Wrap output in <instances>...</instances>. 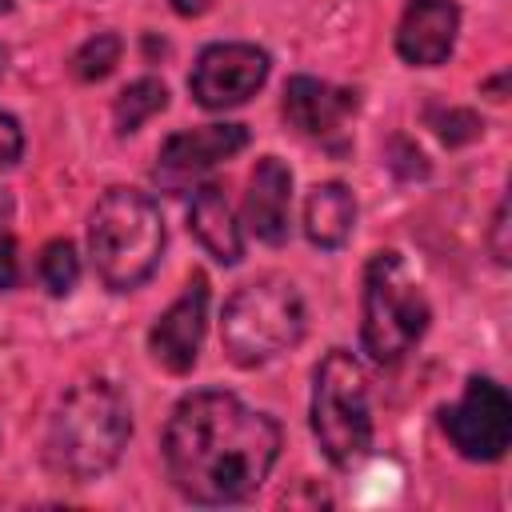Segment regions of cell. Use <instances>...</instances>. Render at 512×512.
Instances as JSON below:
<instances>
[{"label":"cell","instance_id":"1","mask_svg":"<svg viewBox=\"0 0 512 512\" xmlns=\"http://www.w3.org/2000/svg\"><path fill=\"white\" fill-rule=\"evenodd\" d=\"M276 456L280 424L220 388L184 396L164 428L168 480L196 504H236L252 496Z\"/></svg>","mask_w":512,"mask_h":512},{"label":"cell","instance_id":"2","mask_svg":"<svg viewBox=\"0 0 512 512\" xmlns=\"http://www.w3.org/2000/svg\"><path fill=\"white\" fill-rule=\"evenodd\" d=\"M132 436V412L116 384L108 380H80L64 392L60 408L48 420L44 436V464L52 476L72 484H88L104 476Z\"/></svg>","mask_w":512,"mask_h":512},{"label":"cell","instance_id":"3","mask_svg":"<svg viewBox=\"0 0 512 512\" xmlns=\"http://www.w3.org/2000/svg\"><path fill=\"white\" fill-rule=\"evenodd\" d=\"M164 252V220L152 196L136 188H108L88 220V256L112 292L140 288Z\"/></svg>","mask_w":512,"mask_h":512},{"label":"cell","instance_id":"4","mask_svg":"<svg viewBox=\"0 0 512 512\" xmlns=\"http://www.w3.org/2000/svg\"><path fill=\"white\" fill-rule=\"evenodd\" d=\"M304 336V300L292 280L284 276H260L244 288H236L220 316V340L232 364L260 368L288 348H296Z\"/></svg>","mask_w":512,"mask_h":512},{"label":"cell","instance_id":"5","mask_svg":"<svg viewBox=\"0 0 512 512\" xmlns=\"http://www.w3.org/2000/svg\"><path fill=\"white\" fill-rule=\"evenodd\" d=\"M428 300L412 280L400 252L384 248L364 264L360 300V344L376 364H396L412 352L428 328Z\"/></svg>","mask_w":512,"mask_h":512},{"label":"cell","instance_id":"6","mask_svg":"<svg viewBox=\"0 0 512 512\" xmlns=\"http://www.w3.org/2000/svg\"><path fill=\"white\" fill-rule=\"evenodd\" d=\"M312 432L336 468H356L372 452L368 384L352 352L332 348L312 384Z\"/></svg>","mask_w":512,"mask_h":512},{"label":"cell","instance_id":"7","mask_svg":"<svg viewBox=\"0 0 512 512\" xmlns=\"http://www.w3.org/2000/svg\"><path fill=\"white\" fill-rule=\"evenodd\" d=\"M440 424L464 460L488 464V460H500L512 444V400L496 380L472 376L464 396L452 408H444Z\"/></svg>","mask_w":512,"mask_h":512},{"label":"cell","instance_id":"8","mask_svg":"<svg viewBox=\"0 0 512 512\" xmlns=\"http://www.w3.org/2000/svg\"><path fill=\"white\" fill-rule=\"evenodd\" d=\"M264 80H268V52L244 40H224V44H208L196 56L188 88L204 108H236L248 96H256Z\"/></svg>","mask_w":512,"mask_h":512},{"label":"cell","instance_id":"9","mask_svg":"<svg viewBox=\"0 0 512 512\" xmlns=\"http://www.w3.org/2000/svg\"><path fill=\"white\" fill-rule=\"evenodd\" d=\"M244 144H248V128L244 124H204V128L176 132V136H168L160 144L152 176H156L160 188L180 192L184 184H192L196 176H204L220 160L236 156Z\"/></svg>","mask_w":512,"mask_h":512},{"label":"cell","instance_id":"10","mask_svg":"<svg viewBox=\"0 0 512 512\" xmlns=\"http://www.w3.org/2000/svg\"><path fill=\"white\" fill-rule=\"evenodd\" d=\"M204 324H208V280L196 272L184 284L180 300H172V308L148 332V348H152L156 364H164L172 376L192 372V364L200 356Z\"/></svg>","mask_w":512,"mask_h":512},{"label":"cell","instance_id":"11","mask_svg":"<svg viewBox=\"0 0 512 512\" xmlns=\"http://www.w3.org/2000/svg\"><path fill=\"white\" fill-rule=\"evenodd\" d=\"M460 28V8L452 0H408L400 28H396V52L416 68H436L448 60Z\"/></svg>","mask_w":512,"mask_h":512},{"label":"cell","instance_id":"12","mask_svg":"<svg viewBox=\"0 0 512 512\" xmlns=\"http://www.w3.org/2000/svg\"><path fill=\"white\" fill-rule=\"evenodd\" d=\"M288 204H292V172L276 156H260L248 192H244V224L264 244L288 240Z\"/></svg>","mask_w":512,"mask_h":512},{"label":"cell","instance_id":"13","mask_svg":"<svg viewBox=\"0 0 512 512\" xmlns=\"http://www.w3.org/2000/svg\"><path fill=\"white\" fill-rule=\"evenodd\" d=\"M356 92L324 84L316 76H292L284 84V116L304 136H328L356 112Z\"/></svg>","mask_w":512,"mask_h":512},{"label":"cell","instance_id":"14","mask_svg":"<svg viewBox=\"0 0 512 512\" xmlns=\"http://www.w3.org/2000/svg\"><path fill=\"white\" fill-rule=\"evenodd\" d=\"M188 228L192 236L200 240V248L220 260V264H240L244 256V236H240V224L228 208V196L216 188V184H204L196 188L192 196V208H188Z\"/></svg>","mask_w":512,"mask_h":512},{"label":"cell","instance_id":"15","mask_svg":"<svg viewBox=\"0 0 512 512\" xmlns=\"http://www.w3.org/2000/svg\"><path fill=\"white\" fill-rule=\"evenodd\" d=\"M352 224H356V200L344 184L328 180V184H316L304 200V232L316 248H340L348 236H352Z\"/></svg>","mask_w":512,"mask_h":512},{"label":"cell","instance_id":"16","mask_svg":"<svg viewBox=\"0 0 512 512\" xmlns=\"http://www.w3.org/2000/svg\"><path fill=\"white\" fill-rule=\"evenodd\" d=\"M168 104V88L160 84V80H152V76H144V80H132L120 96H116V108H112V116H116V132H136L152 112H160Z\"/></svg>","mask_w":512,"mask_h":512},{"label":"cell","instance_id":"17","mask_svg":"<svg viewBox=\"0 0 512 512\" xmlns=\"http://www.w3.org/2000/svg\"><path fill=\"white\" fill-rule=\"evenodd\" d=\"M120 36L116 32H96V36H88L76 52H72V76L76 80H84V84H92V80H104L112 68H116V60H120Z\"/></svg>","mask_w":512,"mask_h":512},{"label":"cell","instance_id":"18","mask_svg":"<svg viewBox=\"0 0 512 512\" xmlns=\"http://www.w3.org/2000/svg\"><path fill=\"white\" fill-rule=\"evenodd\" d=\"M76 276H80L76 248H72L68 240L44 244V252H40V280H44V288H48L52 296H68L72 284H76Z\"/></svg>","mask_w":512,"mask_h":512},{"label":"cell","instance_id":"19","mask_svg":"<svg viewBox=\"0 0 512 512\" xmlns=\"http://www.w3.org/2000/svg\"><path fill=\"white\" fill-rule=\"evenodd\" d=\"M24 152V132L16 124V116L0 112V164H16Z\"/></svg>","mask_w":512,"mask_h":512},{"label":"cell","instance_id":"20","mask_svg":"<svg viewBox=\"0 0 512 512\" xmlns=\"http://www.w3.org/2000/svg\"><path fill=\"white\" fill-rule=\"evenodd\" d=\"M12 284H16V240L8 224H0V292H8Z\"/></svg>","mask_w":512,"mask_h":512},{"label":"cell","instance_id":"21","mask_svg":"<svg viewBox=\"0 0 512 512\" xmlns=\"http://www.w3.org/2000/svg\"><path fill=\"white\" fill-rule=\"evenodd\" d=\"M504 232H508V204L496 208V220H492V252L500 264H508V244H504Z\"/></svg>","mask_w":512,"mask_h":512},{"label":"cell","instance_id":"22","mask_svg":"<svg viewBox=\"0 0 512 512\" xmlns=\"http://www.w3.org/2000/svg\"><path fill=\"white\" fill-rule=\"evenodd\" d=\"M172 8H176L180 16H204V12L212 8V0H172Z\"/></svg>","mask_w":512,"mask_h":512},{"label":"cell","instance_id":"23","mask_svg":"<svg viewBox=\"0 0 512 512\" xmlns=\"http://www.w3.org/2000/svg\"><path fill=\"white\" fill-rule=\"evenodd\" d=\"M8 220V196H4V188H0V224Z\"/></svg>","mask_w":512,"mask_h":512},{"label":"cell","instance_id":"24","mask_svg":"<svg viewBox=\"0 0 512 512\" xmlns=\"http://www.w3.org/2000/svg\"><path fill=\"white\" fill-rule=\"evenodd\" d=\"M12 8V0H0V12H8Z\"/></svg>","mask_w":512,"mask_h":512}]
</instances>
